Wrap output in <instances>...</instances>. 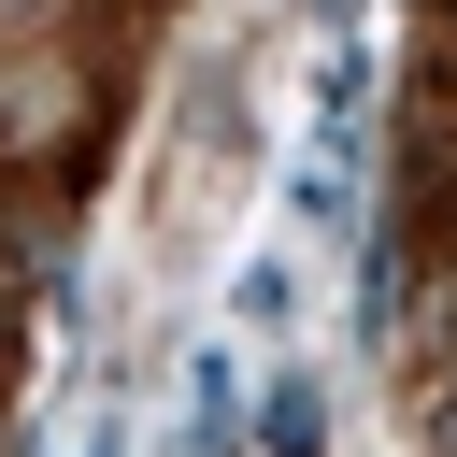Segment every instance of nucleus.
Returning <instances> with one entry per match:
<instances>
[{
  "label": "nucleus",
  "mask_w": 457,
  "mask_h": 457,
  "mask_svg": "<svg viewBox=\"0 0 457 457\" xmlns=\"http://www.w3.org/2000/svg\"><path fill=\"white\" fill-rule=\"evenodd\" d=\"M228 328H257V343L300 328V257H286V243H257V257L228 271Z\"/></svg>",
  "instance_id": "obj_2"
},
{
  "label": "nucleus",
  "mask_w": 457,
  "mask_h": 457,
  "mask_svg": "<svg viewBox=\"0 0 457 457\" xmlns=\"http://www.w3.org/2000/svg\"><path fill=\"white\" fill-rule=\"evenodd\" d=\"M257 457H328V386H314V357H257Z\"/></svg>",
  "instance_id": "obj_1"
},
{
  "label": "nucleus",
  "mask_w": 457,
  "mask_h": 457,
  "mask_svg": "<svg viewBox=\"0 0 457 457\" xmlns=\"http://www.w3.org/2000/svg\"><path fill=\"white\" fill-rule=\"evenodd\" d=\"M314 14H343V29H371V14H386V0H314Z\"/></svg>",
  "instance_id": "obj_3"
}]
</instances>
